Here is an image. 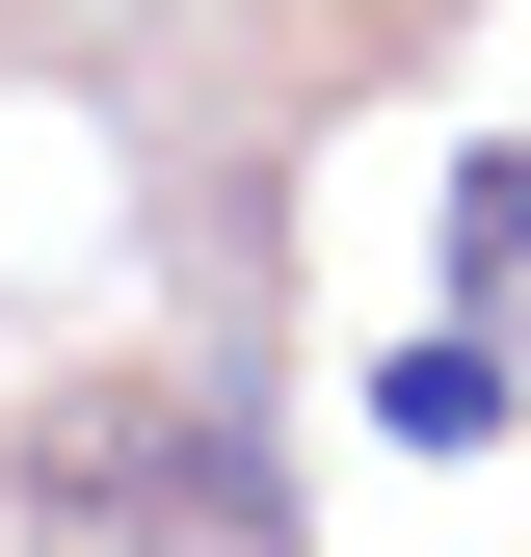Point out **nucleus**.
Returning <instances> with one entry per match:
<instances>
[{
  "instance_id": "7ed1b4c3",
  "label": "nucleus",
  "mask_w": 531,
  "mask_h": 557,
  "mask_svg": "<svg viewBox=\"0 0 531 557\" xmlns=\"http://www.w3.org/2000/svg\"><path fill=\"white\" fill-rule=\"evenodd\" d=\"M425 239H452V293H479V319H531V160H452Z\"/></svg>"
},
{
  "instance_id": "f03ea898",
  "label": "nucleus",
  "mask_w": 531,
  "mask_h": 557,
  "mask_svg": "<svg viewBox=\"0 0 531 557\" xmlns=\"http://www.w3.org/2000/svg\"><path fill=\"white\" fill-rule=\"evenodd\" d=\"M372 425H398V451H505V425H531V319H479V293H425V319L372 345Z\"/></svg>"
},
{
  "instance_id": "f257e3e1",
  "label": "nucleus",
  "mask_w": 531,
  "mask_h": 557,
  "mask_svg": "<svg viewBox=\"0 0 531 557\" xmlns=\"http://www.w3.org/2000/svg\"><path fill=\"white\" fill-rule=\"evenodd\" d=\"M53 531H266V451L239 425H160V398H81V425H27L0 451Z\"/></svg>"
}]
</instances>
